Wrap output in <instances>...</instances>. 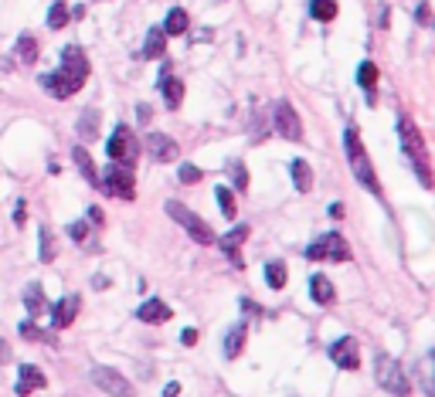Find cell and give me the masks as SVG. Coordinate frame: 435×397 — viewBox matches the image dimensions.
<instances>
[{"label":"cell","mask_w":435,"mask_h":397,"mask_svg":"<svg viewBox=\"0 0 435 397\" xmlns=\"http://www.w3.org/2000/svg\"><path fill=\"white\" fill-rule=\"evenodd\" d=\"M89 78V58L78 45H68L62 51V68L55 75H41V89L55 99H72Z\"/></svg>","instance_id":"6da1fadb"},{"label":"cell","mask_w":435,"mask_h":397,"mask_svg":"<svg viewBox=\"0 0 435 397\" xmlns=\"http://www.w3.org/2000/svg\"><path fill=\"white\" fill-rule=\"evenodd\" d=\"M343 146H347V160H350V170H354V180H360L364 190L381 194V183H377V177H374V167H371V160H367V150H364L360 133L354 129V126H347V133H343Z\"/></svg>","instance_id":"7a4b0ae2"},{"label":"cell","mask_w":435,"mask_h":397,"mask_svg":"<svg viewBox=\"0 0 435 397\" xmlns=\"http://www.w3.org/2000/svg\"><path fill=\"white\" fill-rule=\"evenodd\" d=\"M398 133H402V146H404V156L415 163V173H419L421 187H432V173H429V156H425V143H421V133L419 126L402 116L398 119Z\"/></svg>","instance_id":"3957f363"},{"label":"cell","mask_w":435,"mask_h":397,"mask_svg":"<svg viewBox=\"0 0 435 397\" xmlns=\"http://www.w3.org/2000/svg\"><path fill=\"white\" fill-rule=\"evenodd\" d=\"M374 377H377V384L394 397H408V391H412L408 374H404L402 364H398L394 357H388V353H377V357H374Z\"/></svg>","instance_id":"277c9868"},{"label":"cell","mask_w":435,"mask_h":397,"mask_svg":"<svg viewBox=\"0 0 435 397\" xmlns=\"http://www.w3.org/2000/svg\"><path fill=\"white\" fill-rule=\"evenodd\" d=\"M106 153L116 167L133 170L136 153H140V143H136V136H133V129H129V126H116L112 136H109V143H106Z\"/></svg>","instance_id":"5b68a950"},{"label":"cell","mask_w":435,"mask_h":397,"mask_svg":"<svg viewBox=\"0 0 435 397\" xmlns=\"http://www.w3.org/2000/svg\"><path fill=\"white\" fill-rule=\"evenodd\" d=\"M167 214H171L173 221H177V224H181L198 244H215V231H211V224H208L204 217H198L194 211H187L181 200H167Z\"/></svg>","instance_id":"8992f818"},{"label":"cell","mask_w":435,"mask_h":397,"mask_svg":"<svg viewBox=\"0 0 435 397\" xmlns=\"http://www.w3.org/2000/svg\"><path fill=\"white\" fill-rule=\"evenodd\" d=\"M306 259L310 261H347L350 259V244L343 241V234L330 231V234L316 238V241L306 248Z\"/></svg>","instance_id":"52a82bcc"},{"label":"cell","mask_w":435,"mask_h":397,"mask_svg":"<svg viewBox=\"0 0 435 397\" xmlns=\"http://www.w3.org/2000/svg\"><path fill=\"white\" fill-rule=\"evenodd\" d=\"M99 187L106 190L109 197H119V200H136V180H133V170L126 167H112L106 170V177L99 180Z\"/></svg>","instance_id":"ba28073f"},{"label":"cell","mask_w":435,"mask_h":397,"mask_svg":"<svg viewBox=\"0 0 435 397\" xmlns=\"http://www.w3.org/2000/svg\"><path fill=\"white\" fill-rule=\"evenodd\" d=\"M92 384L109 397H133V384L112 366H92Z\"/></svg>","instance_id":"9c48e42d"},{"label":"cell","mask_w":435,"mask_h":397,"mask_svg":"<svg viewBox=\"0 0 435 397\" xmlns=\"http://www.w3.org/2000/svg\"><path fill=\"white\" fill-rule=\"evenodd\" d=\"M272 122H276V133H279L282 139H289V143L303 139V122H299L296 109L289 106L286 99H279V102H276V116H272Z\"/></svg>","instance_id":"30bf717a"},{"label":"cell","mask_w":435,"mask_h":397,"mask_svg":"<svg viewBox=\"0 0 435 397\" xmlns=\"http://www.w3.org/2000/svg\"><path fill=\"white\" fill-rule=\"evenodd\" d=\"M245 238H249V224H238V228H232L228 234H221V238H215L218 248L228 255V261H232L235 268H245V261H242V244H245Z\"/></svg>","instance_id":"8fae6325"},{"label":"cell","mask_w":435,"mask_h":397,"mask_svg":"<svg viewBox=\"0 0 435 397\" xmlns=\"http://www.w3.org/2000/svg\"><path fill=\"white\" fill-rule=\"evenodd\" d=\"M78 312H82V299L72 292V295H65V299H58V303L51 305V326L55 330H68L75 322Z\"/></svg>","instance_id":"7c38bea8"},{"label":"cell","mask_w":435,"mask_h":397,"mask_svg":"<svg viewBox=\"0 0 435 397\" xmlns=\"http://www.w3.org/2000/svg\"><path fill=\"white\" fill-rule=\"evenodd\" d=\"M330 360L340 366V370H358L360 366V353H358V343L350 339V336H343L337 339L333 347H330Z\"/></svg>","instance_id":"4fadbf2b"},{"label":"cell","mask_w":435,"mask_h":397,"mask_svg":"<svg viewBox=\"0 0 435 397\" xmlns=\"http://www.w3.org/2000/svg\"><path fill=\"white\" fill-rule=\"evenodd\" d=\"M146 150H150V156H154V160H160V163H171V160H177L181 146H177L171 136H163V133H150V136H146Z\"/></svg>","instance_id":"5bb4252c"},{"label":"cell","mask_w":435,"mask_h":397,"mask_svg":"<svg viewBox=\"0 0 435 397\" xmlns=\"http://www.w3.org/2000/svg\"><path fill=\"white\" fill-rule=\"evenodd\" d=\"M45 374H41V370H38V366H31V364H24L21 366V377H17V397H28L31 394V391H41V387H45Z\"/></svg>","instance_id":"9a60e30c"},{"label":"cell","mask_w":435,"mask_h":397,"mask_svg":"<svg viewBox=\"0 0 435 397\" xmlns=\"http://www.w3.org/2000/svg\"><path fill=\"white\" fill-rule=\"evenodd\" d=\"M136 320L150 322V326H156V322H167V320H171V305L160 303V299H146V303L136 309Z\"/></svg>","instance_id":"2e32d148"},{"label":"cell","mask_w":435,"mask_h":397,"mask_svg":"<svg viewBox=\"0 0 435 397\" xmlns=\"http://www.w3.org/2000/svg\"><path fill=\"white\" fill-rule=\"evenodd\" d=\"M310 295L316 305H333L337 303V292H333V285H330V278L326 275H313L310 278Z\"/></svg>","instance_id":"e0dca14e"},{"label":"cell","mask_w":435,"mask_h":397,"mask_svg":"<svg viewBox=\"0 0 435 397\" xmlns=\"http://www.w3.org/2000/svg\"><path fill=\"white\" fill-rule=\"evenodd\" d=\"M160 92H163L167 106H171V109H181V102H184V82H181V78L160 75Z\"/></svg>","instance_id":"ac0fdd59"},{"label":"cell","mask_w":435,"mask_h":397,"mask_svg":"<svg viewBox=\"0 0 435 397\" xmlns=\"http://www.w3.org/2000/svg\"><path fill=\"white\" fill-rule=\"evenodd\" d=\"M245 336H249V326H245V322H238V326L228 330V336H225V357H228V360H235L238 353L245 350Z\"/></svg>","instance_id":"d6986e66"},{"label":"cell","mask_w":435,"mask_h":397,"mask_svg":"<svg viewBox=\"0 0 435 397\" xmlns=\"http://www.w3.org/2000/svg\"><path fill=\"white\" fill-rule=\"evenodd\" d=\"M24 305H28V316H45L48 312V303H45V292H41V285L38 282H31L28 289H24Z\"/></svg>","instance_id":"ffe728a7"},{"label":"cell","mask_w":435,"mask_h":397,"mask_svg":"<svg viewBox=\"0 0 435 397\" xmlns=\"http://www.w3.org/2000/svg\"><path fill=\"white\" fill-rule=\"evenodd\" d=\"M163 48H167V34H163V28H150L140 58H163Z\"/></svg>","instance_id":"44dd1931"},{"label":"cell","mask_w":435,"mask_h":397,"mask_svg":"<svg viewBox=\"0 0 435 397\" xmlns=\"http://www.w3.org/2000/svg\"><path fill=\"white\" fill-rule=\"evenodd\" d=\"M289 173H293V183L299 194H310L313 190V170L306 160H293V167H289Z\"/></svg>","instance_id":"7402d4cb"},{"label":"cell","mask_w":435,"mask_h":397,"mask_svg":"<svg viewBox=\"0 0 435 397\" xmlns=\"http://www.w3.org/2000/svg\"><path fill=\"white\" fill-rule=\"evenodd\" d=\"M187 24H190V17H187L184 7H173L167 21H163V34L167 38H177V34H187Z\"/></svg>","instance_id":"603a6c76"},{"label":"cell","mask_w":435,"mask_h":397,"mask_svg":"<svg viewBox=\"0 0 435 397\" xmlns=\"http://www.w3.org/2000/svg\"><path fill=\"white\" fill-rule=\"evenodd\" d=\"M72 160H75V167L82 170V177H85V180L92 183V187H99V170H95L92 156H89V153L82 150V146H75V150H72Z\"/></svg>","instance_id":"cb8c5ba5"},{"label":"cell","mask_w":435,"mask_h":397,"mask_svg":"<svg viewBox=\"0 0 435 397\" xmlns=\"http://www.w3.org/2000/svg\"><path fill=\"white\" fill-rule=\"evenodd\" d=\"M75 129H78V136L85 139V143L99 136V109H85V112L78 116V126H75Z\"/></svg>","instance_id":"d4e9b609"},{"label":"cell","mask_w":435,"mask_h":397,"mask_svg":"<svg viewBox=\"0 0 435 397\" xmlns=\"http://www.w3.org/2000/svg\"><path fill=\"white\" fill-rule=\"evenodd\" d=\"M38 51H41V48H38V38H34V34H21V38H17V61L34 65V61H38Z\"/></svg>","instance_id":"484cf974"},{"label":"cell","mask_w":435,"mask_h":397,"mask_svg":"<svg viewBox=\"0 0 435 397\" xmlns=\"http://www.w3.org/2000/svg\"><path fill=\"white\" fill-rule=\"evenodd\" d=\"M286 278H289L286 261H269V265H265V282H269V289H286Z\"/></svg>","instance_id":"4316f807"},{"label":"cell","mask_w":435,"mask_h":397,"mask_svg":"<svg viewBox=\"0 0 435 397\" xmlns=\"http://www.w3.org/2000/svg\"><path fill=\"white\" fill-rule=\"evenodd\" d=\"M358 82H360V89H367V95H374V85H377V65L374 61H360Z\"/></svg>","instance_id":"83f0119b"},{"label":"cell","mask_w":435,"mask_h":397,"mask_svg":"<svg viewBox=\"0 0 435 397\" xmlns=\"http://www.w3.org/2000/svg\"><path fill=\"white\" fill-rule=\"evenodd\" d=\"M419 381H421V394L432 397V394H435V387H432V353H425V357H421V364H419Z\"/></svg>","instance_id":"f1b7e54d"},{"label":"cell","mask_w":435,"mask_h":397,"mask_svg":"<svg viewBox=\"0 0 435 397\" xmlns=\"http://www.w3.org/2000/svg\"><path fill=\"white\" fill-rule=\"evenodd\" d=\"M310 14L316 17V21H333L337 17V0H313L310 4Z\"/></svg>","instance_id":"f546056e"},{"label":"cell","mask_w":435,"mask_h":397,"mask_svg":"<svg viewBox=\"0 0 435 397\" xmlns=\"http://www.w3.org/2000/svg\"><path fill=\"white\" fill-rule=\"evenodd\" d=\"M215 200H218V207H221V214H225V217H235V214H238V207H235V194L228 190V187H218Z\"/></svg>","instance_id":"4dcf8cb0"},{"label":"cell","mask_w":435,"mask_h":397,"mask_svg":"<svg viewBox=\"0 0 435 397\" xmlns=\"http://www.w3.org/2000/svg\"><path fill=\"white\" fill-rule=\"evenodd\" d=\"M21 336H24V339H34V343H51V339H55V336L48 333V330H41V326H34V320L21 322Z\"/></svg>","instance_id":"1f68e13d"},{"label":"cell","mask_w":435,"mask_h":397,"mask_svg":"<svg viewBox=\"0 0 435 397\" xmlns=\"http://www.w3.org/2000/svg\"><path fill=\"white\" fill-rule=\"evenodd\" d=\"M68 7H65L62 0H55V7H51V11H48V28L51 31H58V28H65V24H68Z\"/></svg>","instance_id":"d6a6232c"},{"label":"cell","mask_w":435,"mask_h":397,"mask_svg":"<svg viewBox=\"0 0 435 397\" xmlns=\"http://www.w3.org/2000/svg\"><path fill=\"white\" fill-rule=\"evenodd\" d=\"M228 173H232V183L238 187V190H249V170L242 167L238 160H232V163H228Z\"/></svg>","instance_id":"836d02e7"},{"label":"cell","mask_w":435,"mask_h":397,"mask_svg":"<svg viewBox=\"0 0 435 397\" xmlns=\"http://www.w3.org/2000/svg\"><path fill=\"white\" fill-rule=\"evenodd\" d=\"M38 234H41V261H55V234H51V228H41Z\"/></svg>","instance_id":"e575fe53"},{"label":"cell","mask_w":435,"mask_h":397,"mask_svg":"<svg viewBox=\"0 0 435 397\" xmlns=\"http://www.w3.org/2000/svg\"><path fill=\"white\" fill-rule=\"evenodd\" d=\"M201 177H204L201 167H194V163H184V167H181V183H198Z\"/></svg>","instance_id":"d590c367"},{"label":"cell","mask_w":435,"mask_h":397,"mask_svg":"<svg viewBox=\"0 0 435 397\" xmlns=\"http://www.w3.org/2000/svg\"><path fill=\"white\" fill-rule=\"evenodd\" d=\"M68 234H72L75 241H85V238H89V224H85V221H75V224H68Z\"/></svg>","instance_id":"8d00e7d4"},{"label":"cell","mask_w":435,"mask_h":397,"mask_svg":"<svg viewBox=\"0 0 435 397\" xmlns=\"http://www.w3.org/2000/svg\"><path fill=\"white\" fill-rule=\"evenodd\" d=\"M415 17H419V24H432V11H429V4H419Z\"/></svg>","instance_id":"74e56055"},{"label":"cell","mask_w":435,"mask_h":397,"mask_svg":"<svg viewBox=\"0 0 435 397\" xmlns=\"http://www.w3.org/2000/svg\"><path fill=\"white\" fill-rule=\"evenodd\" d=\"M102 221H106L102 207H89V224H102Z\"/></svg>","instance_id":"f35d334b"},{"label":"cell","mask_w":435,"mask_h":397,"mask_svg":"<svg viewBox=\"0 0 435 397\" xmlns=\"http://www.w3.org/2000/svg\"><path fill=\"white\" fill-rule=\"evenodd\" d=\"M11 357H14L11 343H4V339H0V364H11Z\"/></svg>","instance_id":"ab89813d"},{"label":"cell","mask_w":435,"mask_h":397,"mask_svg":"<svg viewBox=\"0 0 435 397\" xmlns=\"http://www.w3.org/2000/svg\"><path fill=\"white\" fill-rule=\"evenodd\" d=\"M181 343H184V347H194V343H198V330H184V333H181Z\"/></svg>","instance_id":"60d3db41"},{"label":"cell","mask_w":435,"mask_h":397,"mask_svg":"<svg viewBox=\"0 0 435 397\" xmlns=\"http://www.w3.org/2000/svg\"><path fill=\"white\" fill-rule=\"evenodd\" d=\"M24 207H28V204H24V200H17V207H14V224H24Z\"/></svg>","instance_id":"b9f144b4"},{"label":"cell","mask_w":435,"mask_h":397,"mask_svg":"<svg viewBox=\"0 0 435 397\" xmlns=\"http://www.w3.org/2000/svg\"><path fill=\"white\" fill-rule=\"evenodd\" d=\"M177 394H181V384L177 381H171L167 387H163V397H177Z\"/></svg>","instance_id":"7bdbcfd3"},{"label":"cell","mask_w":435,"mask_h":397,"mask_svg":"<svg viewBox=\"0 0 435 397\" xmlns=\"http://www.w3.org/2000/svg\"><path fill=\"white\" fill-rule=\"evenodd\" d=\"M242 309H245V312H262V309H259V305L252 303V299H242Z\"/></svg>","instance_id":"ee69618b"},{"label":"cell","mask_w":435,"mask_h":397,"mask_svg":"<svg viewBox=\"0 0 435 397\" xmlns=\"http://www.w3.org/2000/svg\"><path fill=\"white\" fill-rule=\"evenodd\" d=\"M377 24H381V28H388V7H381V14H377Z\"/></svg>","instance_id":"f6af8a7d"},{"label":"cell","mask_w":435,"mask_h":397,"mask_svg":"<svg viewBox=\"0 0 435 397\" xmlns=\"http://www.w3.org/2000/svg\"><path fill=\"white\" fill-rule=\"evenodd\" d=\"M136 116H140V122H146V119H150V106H140V109H136Z\"/></svg>","instance_id":"bcb514c9"}]
</instances>
